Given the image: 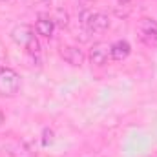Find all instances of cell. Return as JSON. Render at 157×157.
<instances>
[{
	"instance_id": "8",
	"label": "cell",
	"mask_w": 157,
	"mask_h": 157,
	"mask_svg": "<svg viewBox=\"0 0 157 157\" xmlns=\"http://www.w3.org/2000/svg\"><path fill=\"white\" fill-rule=\"evenodd\" d=\"M35 31H37V35L40 37H46V39H49L51 35H53V31H55V20H51V18H39L37 20V24H35Z\"/></svg>"
},
{
	"instance_id": "9",
	"label": "cell",
	"mask_w": 157,
	"mask_h": 157,
	"mask_svg": "<svg viewBox=\"0 0 157 157\" xmlns=\"http://www.w3.org/2000/svg\"><path fill=\"white\" fill-rule=\"evenodd\" d=\"M24 48H26L31 55H39V53H40V44H39V40H37V37H33V39L29 40Z\"/></svg>"
},
{
	"instance_id": "4",
	"label": "cell",
	"mask_w": 157,
	"mask_h": 157,
	"mask_svg": "<svg viewBox=\"0 0 157 157\" xmlns=\"http://www.w3.org/2000/svg\"><path fill=\"white\" fill-rule=\"evenodd\" d=\"M60 57L71 64V66H82L84 64V51L80 48H75V46H66L60 49Z\"/></svg>"
},
{
	"instance_id": "7",
	"label": "cell",
	"mask_w": 157,
	"mask_h": 157,
	"mask_svg": "<svg viewBox=\"0 0 157 157\" xmlns=\"http://www.w3.org/2000/svg\"><path fill=\"white\" fill-rule=\"evenodd\" d=\"M11 37H13L15 42H18V44H22V46H26L29 40L35 37V33H33V29H31L29 26H18V28H15V29H13Z\"/></svg>"
},
{
	"instance_id": "12",
	"label": "cell",
	"mask_w": 157,
	"mask_h": 157,
	"mask_svg": "<svg viewBox=\"0 0 157 157\" xmlns=\"http://www.w3.org/2000/svg\"><path fill=\"white\" fill-rule=\"evenodd\" d=\"M0 2H6V0H0Z\"/></svg>"
},
{
	"instance_id": "3",
	"label": "cell",
	"mask_w": 157,
	"mask_h": 157,
	"mask_svg": "<svg viewBox=\"0 0 157 157\" xmlns=\"http://www.w3.org/2000/svg\"><path fill=\"white\" fill-rule=\"evenodd\" d=\"M139 29H141L143 40H146L152 46H157V22L154 18H143L139 24Z\"/></svg>"
},
{
	"instance_id": "1",
	"label": "cell",
	"mask_w": 157,
	"mask_h": 157,
	"mask_svg": "<svg viewBox=\"0 0 157 157\" xmlns=\"http://www.w3.org/2000/svg\"><path fill=\"white\" fill-rule=\"evenodd\" d=\"M20 90V77L11 68H0V95L13 97Z\"/></svg>"
},
{
	"instance_id": "2",
	"label": "cell",
	"mask_w": 157,
	"mask_h": 157,
	"mask_svg": "<svg viewBox=\"0 0 157 157\" xmlns=\"http://www.w3.org/2000/svg\"><path fill=\"white\" fill-rule=\"evenodd\" d=\"M112 59V46L106 42H97L90 51V60L95 66H104Z\"/></svg>"
},
{
	"instance_id": "5",
	"label": "cell",
	"mask_w": 157,
	"mask_h": 157,
	"mask_svg": "<svg viewBox=\"0 0 157 157\" xmlns=\"http://www.w3.org/2000/svg\"><path fill=\"white\" fill-rule=\"evenodd\" d=\"M86 26L90 31H106L110 28V18L104 15V13H93L90 15V18L86 20Z\"/></svg>"
},
{
	"instance_id": "6",
	"label": "cell",
	"mask_w": 157,
	"mask_h": 157,
	"mask_svg": "<svg viewBox=\"0 0 157 157\" xmlns=\"http://www.w3.org/2000/svg\"><path fill=\"white\" fill-rule=\"evenodd\" d=\"M130 53H132V46H130L128 40H117V42L112 44V59L113 60L121 62V60L128 59Z\"/></svg>"
},
{
	"instance_id": "10",
	"label": "cell",
	"mask_w": 157,
	"mask_h": 157,
	"mask_svg": "<svg viewBox=\"0 0 157 157\" xmlns=\"http://www.w3.org/2000/svg\"><path fill=\"white\" fill-rule=\"evenodd\" d=\"M119 4H121V6H126V4H130V0H117Z\"/></svg>"
},
{
	"instance_id": "11",
	"label": "cell",
	"mask_w": 157,
	"mask_h": 157,
	"mask_svg": "<svg viewBox=\"0 0 157 157\" xmlns=\"http://www.w3.org/2000/svg\"><path fill=\"white\" fill-rule=\"evenodd\" d=\"M4 124V113H2V110H0V126Z\"/></svg>"
}]
</instances>
